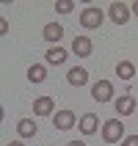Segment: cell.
Segmentation results:
<instances>
[{
  "label": "cell",
  "mask_w": 138,
  "mask_h": 146,
  "mask_svg": "<svg viewBox=\"0 0 138 146\" xmlns=\"http://www.w3.org/2000/svg\"><path fill=\"white\" fill-rule=\"evenodd\" d=\"M102 22H105V11H102V8H97V6H86V8L80 11V25L86 28V31H97Z\"/></svg>",
  "instance_id": "cell-1"
},
{
  "label": "cell",
  "mask_w": 138,
  "mask_h": 146,
  "mask_svg": "<svg viewBox=\"0 0 138 146\" xmlns=\"http://www.w3.org/2000/svg\"><path fill=\"white\" fill-rule=\"evenodd\" d=\"M122 132H124V124H122V119H108L105 124H102V141L105 143H119L122 141Z\"/></svg>",
  "instance_id": "cell-2"
},
{
  "label": "cell",
  "mask_w": 138,
  "mask_h": 146,
  "mask_svg": "<svg viewBox=\"0 0 138 146\" xmlns=\"http://www.w3.org/2000/svg\"><path fill=\"white\" fill-rule=\"evenodd\" d=\"M80 121V119H77V116H75V110H55V113H53V127H55V130H72L75 124Z\"/></svg>",
  "instance_id": "cell-3"
},
{
  "label": "cell",
  "mask_w": 138,
  "mask_h": 146,
  "mask_svg": "<svg viewBox=\"0 0 138 146\" xmlns=\"http://www.w3.org/2000/svg\"><path fill=\"white\" fill-rule=\"evenodd\" d=\"M130 14H133V8L130 6H124V3H111V8H108V17H111V22L116 25H124V22H130Z\"/></svg>",
  "instance_id": "cell-4"
},
{
  "label": "cell",
  "mask_w": 138,
  "mask_h": 146,
  "mask_svg": "<svg viewBox=\"0 0 138 146\" xmlns=\"http://www.w3.org/2000/svg\"><path fill=\"white\" fill-rule=\"evenodd\" d=\"M91 97L97 99L99 105H102V102H111V99H113V86H111V80H97L94 88H91Z\"/></svg>",
  "instance_id": "cell-5"
},
{
  "label": "cell",
  "mask_w": 138,
  "mask_h": 146,
  "mask_svg": "<svg viewBox=\"0 0 138 146\" xmlns=\"http://www.w3.org/2000/svg\"><path fill=\"white\" fill-rule=\"evenodd\" d=\"M72 52L77 58H89L91 52H94V41L89 39V36H75V41H72Z\"/></svg>",
  "instance_id": "cell-6"
},
{
  "label": "cell",
  "mask_w": 138,
  "mask_h": 146,
  "mask_svg": "<svg viewBox=\"0 0 138 146\" xmlns=\"http://www.w3.org/2000/svg\"><path fill=\"white\" fill-rule=\"evenodd\" d=\"M77 130L83 132V135H94V132L99 130V119L97 113H83L80 121H77Z\"/></svg>",
  "instance_id": "cell-7"
},
{
  "label": "cell",
  "mask_w": 138,
  "mask_h": 146,
  "mask_svg": "<svg viewBox=\"0 0 138 146\" xmlns=\"http://www.w3.org/2000/svg\"><path fill=\"white\" fill-rule=\"evenodd\" d=\"M41 36H44V41H50V44L58 47V41H61V36H64V25L61 22H47L44 31H41Z\"/></svg>",
  "instance_id": "cell-8"
},
{
  "label": "cell",
  "mask_w": 138,
  "mask_h": 146,
  "mask_svg": "<svg viewBox=\"0 0 138 146\" xmlns=\"http://www.w3.org/2000/svg\"><path fill=\"white\" fill-rule=\"evenodd\" d=\"M66 83H69V86H86V83H89L86 66H72V69L66 72Z\"/></svg>",
  "instance_id": "cell-9"
},
{
  "label": "cell",
  "mask_w": 138,
  "mask_h": 146,
  "mask_svg": "<svg viewBox=\"0 0 138 146\" xmlns=\"http://www.w3.org/2000/svg\"><path fill=\"white\" fill-rule=\"evenodd\" d=\"M53 110H55L53 97H39V99H33V113H36V116H53Z\"/></svg>",
  "instance_id": "cell-10"
},
{
  "label": "cell",
  "mask_w": 138,
  "mask_h": 146,
  "mask_svg": "<svg viewBox=\"0 0 138 146\" xmlns=\"http://www.w3.org/2000/svg\"><path fill=\"white\" fill-rule=\"evenodd\" d=\"M113 108H116L119 116H130V113H135V99H133L130 94H122V97L113 102Z\"/></svg>",
  "instance_id": "cell-11"
},
{
  "label": "cell",
  "mask_w": 138,
  "mask_h": 146,
  "mask_svg": "<svg viewBox=\"0 0 138 146\" xmlns=\"http://www.w3.org/2000/svg\"><path fill=\"white\" fill-rule=\"evenodd\" d=\"M17 132H19V138H33V135L39 132V127H36L33 119H19V121H17Z\"/></svg>",
  "instance_id": "cell-12"
},
{
  "label": "cell",
  "mask_w": 138,
  "mask_h": 146,
  "mask_svg": "<svg viewBox=\"0 0 138 146\" xmlns=\"http://www.w3.org/2000/svg\"><path fill=\"white\" fill-rule=\"evenodd\" d=\"M28 80H31V83H44V80H47V66H44V64L28 66Z\"/></svg>",
  "instance_id": "cell-13"
},
{
  "label": "cell",
  "mask_w": 138,
  "mask_h": 146,
  "mask_svg": "<svg viewBox=\"0 0 138 146\" xmlns=\"http://www.w3.org/2000/svg\"><path fill=\"white\" fill-rule=\"evenodd\" d=\"M44 58H47V64H53V66H61V64H66V50L64 47H50L47 52H44Z\"/></svg>",
  "instance_id": "cell-14"
},
{
  "label": "cell",
  "mask_w": 138,
  "mask_h": 146,
  "mask_svg": "<svg viewBox=\"0 0 138 146\" xmlns=\"http://www.w3.org/2000/svg\"><path fill=\"white\" fill-rule=\"evenodd\" d=\"M116 77H119V80H133V77H135V66H133L130 61H119V64H116Z\"/></svg>",
  "instance_id": "cell-15"
},
{
  "label": "cell",
  "mask_w": 138,
  "mask_h": 146,
  "mask_svg": "<svg viewBox=\"0 0 138 146\" xmlns=\"http://www.w3.org/2000/svg\"><path fill=\"white\" fill-rule=\"evenodd\" d=\"M72 8H75L72 0H58V3H55V11H58V14H69Z\"/></svg>",
  "instance_id": "cell-16"
},
{
  "label": "cell",
  "mask_w": 138,
  "mask_h": 146,
  "mask_svg": "<svg viewBox=\"0 0 138 146\" xmlns=\"http://www.w3.org/2000/svg\"><path fill=\"white\" fill-rule=\"evenodd\" d=\"M122 146H138V135H127V138L122 141Z\"/></svg>",
  "instance_id": "cell-17"
},
{
  "label": "cell",
  "mask_w": 138,
  "mask_h": 146,
  "mask_svg": "<svg viewBox=\"0 0 138 146\" xmlns=\"http://www.w3.org/2000/svg\"><path fill=\"white\" fill-rule=\"evenodd\" d=\"M0 33H3V36L8 33V19H6V17H0Z\"/></svg>",
  "instance_id": "cell-18"
},
{
  "label": "cell",
  "mask_w": 138,
  "mask_h": 146,
  "mask_svg": "<svg viewBox=\"0 0 138 146\" xmlns=\"http://www.w3.org/2000/svg\"><path fill=\"white\" fill-rule=\"evenodd\" d=\"M66 146H86V143H83V141H69Z\"/></svg>",
  "instance_id": "cell-19"
},
{
  "label": "cell",
  "mask_w": 138,
  "mask_h": 146,
  "mask_svg": "<svg viewBox=\"0 0 138 146\" xmlns=\"http://www.w3.org/2000/svg\"><path fill=\"white\" fill-rule=\"evenodd\" d=\"M6 146H25L22 141H11V143H6Z\"/></svg>",
  "instance_id": "cell-20"
},
{
  "label": "cell",
  "mask_w": 138,
  "mask_h": 146,
  "mask_svg": "<svg viewBox=\"0 0 138 146\" xmlns=\"http://www.w3.org/2000/svg\"><path fill=\"white\" fill-rule=\"evenodd\" d=\"M133 14L138 17V0H135V3H133Z\"/></svg>",
  "instance_id": "cell-21"
}]
</instances>
